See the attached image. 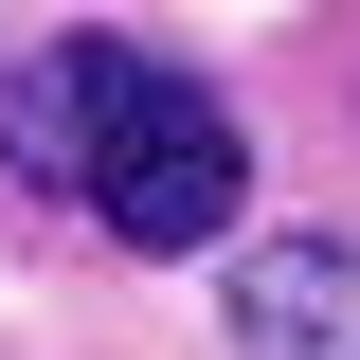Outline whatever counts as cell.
Wrapping results in <instances>:
<instances>
[{"mask_svg": "<svg viewBox=\"0 0 360 360\" xmlns=\"http://www.w3.org/2000/svg\"><path fill=\"white\" fill-rule=\"evenodd\" d=\"M0 162H18V198H72V217L127 234V252H217L234 198H252L234 108H217L198 72H162V54H127V37L18 54V90H0Z\"/></svg>", "mask_w": 360, "mask_h": 360, "instance_id": "obj_1", "label": "cell"}, {"mask_svg": "<svg viewBox=\"0 0 360 360\" xmlns=\"http://www.w3.org/2000/svg\"><path fill=\"white\" fill-rule=\"evenodd\" d=\"M234 360H360V252L342 234H270L234 270Z\"/></svg>", "mask_w": 360, "mask_h": 360, "instance_id": "obj_2", "label": "cell"}]
</instances>
